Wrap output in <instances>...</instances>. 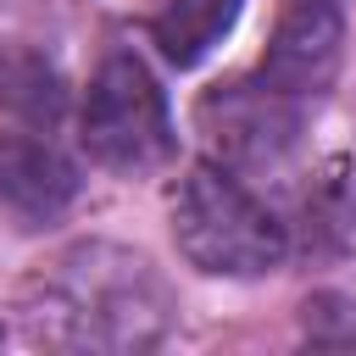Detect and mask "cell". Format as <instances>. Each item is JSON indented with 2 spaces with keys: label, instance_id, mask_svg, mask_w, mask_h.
Returning a JSON list of instances; mask_svg holds the SVG:
<instances>
[{
  "label": "cell",
  "instance_id": "cell-1",
  "mask_svg": "<svg viewBox=\"0 0 356 356\" xmlns=\"http://www.w3.org/2000/svg\"><path fill=\"white\" fill-rule=\"evenodd\" d=\"M28 345L72 356H134L167 339L172 289L150 256L117 239H78L39 261L17 289Z\"/></svg>",
  "mask_w": 356,
  "mask_h": 356
},
{
  "label": "cell",
  "instance_id": "cell-2",
  "mask_svg": "<svg viewBox=\"0 0 356 356\" xmlns=\"http://www.w3.org/2000/svg\"><path fill=\"white\" fill-rule=\"evenodd\" d=\"M172 245L211 278H256L284 267L289 228L234 178V167L200 161L172 189Z\"/></svg>",
  "mask_w": 356,
  "mask_h": 356
},
{
  "label": "cell",
  "instance_id": "cell-3",
  "mask_svg": "<svg viewBox=\"0 0 356 356\" xmlns=\"http://www.w3.org/2000/svg\"><path fill=\"white\" fill-rule=\"evenodd\" d=\"M78 139L111 172H150L178 150L167 95L139 56L111 50L95 67L83 106H78Z\"/></svg>",
  "mask_w": 356,
  "mask_h": 356
},
{
  "label": "cell",
  "instance_id": "cell-4",
  "mask_svg": "<svg viewBox=\"0 0 356 356\" xmlns=\"http://www.w3.org/2000/svg\"><path fill=\"white\" fill-rule=\"evenodd\" d=\"M306 100L273 89L261 72L222 83L200 100V134L222 150L228 167H273L295 150L300 128H306Z\"/></svg>",
  "mask_w": 356,
  "mask_h": 356
},
{
  "label": "cell",
  "instance_id": "cell-5",
  "mask_svg": "<svg viewBox=\"0 0 356 356\" xmlns=\"http://www.w3.org/2000/svg\"><path fill=\"white\" fill-rule=\"evenodd\" d=\"M345 56V6L339 0H284L273 44L261 56V78L295 100H317Z\"/></svg>",
  "mask_w": 356,
  "mask_h": 356
},
{
  "label": "cell",
  "instance_id": "cell-6",
  "mask_svg": "<svg viewBox=\"0 0 356 356\" xmlns=\"http://www.w3.org/2000/svg\"><path fill=\"white\" fill-rule=\"evenodd\" d=\"M78 200V167L39 134H0V217L50 228Z\"/></svg>",
  "mask_w": 356,
  "mask_h": 356
},
{
  "label": "cell",
  "instance_id": "cell-7",
  "mask_svg": "<svg viewBox=\"0 0 356 356\" xmlns=\"http://www.w3.org/2000/svg\"><path fill=\"white\" fill-rule=\"evenodd\" d=\"M0 106L28 128H56L67 117V83L56 61L33 44H0Z\"/></svg>",
  "mask_w": 356,
  "mask_h": 356
},
{
  "label": "cell",
  "instance_id": "cell-8",
  "mask_svg": "<svg viewBox=\"0 0 356 356\" xmlns=\"http://www.w3.org/2000/svg\"><path fill=\"white\" fill-rule=\"evenodd\" d=\"M239 6L245 0H167L150 17V39L161 44V56L172 67H195V61L211 56V44H222Z\"/></svg>",
  "mask_w": 356,
  "mask_h": 356
},
{
  "label": "cell",
  "instance_id": "cell-9",
  "mask_svg": "<svg viewBox=\"0 0 356 356\" xmlns=\"http://www.w3.org/2000/svg\"><path fill=\"white\" fill-rule=\"evenodd\" d=\"M300 334L323 350H356V300L339 289H317L300 306Z\"/></svg>",
  "mask_w": 356,
  "mask_h": 356
},
{
  "label": "cell",
  "instance_id": "cell-10",
  "mask_svg": "<svg viewBox=\"0 0 356 356\" xmlns=\"http://www.w3.org/2000/svg\"><path fill=\"white\" fill-rule=\"evenodd\" d=\"M323 211H328V228L339 234V245H345V250H356V167L328 189Z\"/></svg>",
  "mask_w": 356,
  "mask_h": 356
}]
</instances>
